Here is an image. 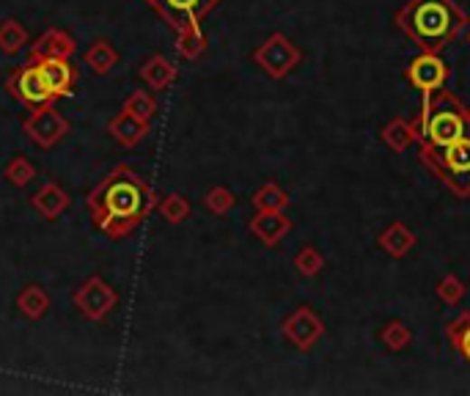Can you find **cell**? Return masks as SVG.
Masks as SVG:
<instances>
[{
    "mask_svg": "<svg viewBox=\"0 0 470 396\" xmlns=\"http://www.w3.org/2000/svg\"><path fill=\"white\" fill-rule=\"evenodd\" d=\"M446 339L462 355V361L470 363V311H462L456 319L446 325Z\"/></svg>",
    "mask_w": 470,
    "mask_h": 396,
    "instance_id": "22",
    "label": "cell"
},
{
    "mask_svg": "<svg viewBox=\"0 0 470 396\" xmlns=\"http://www.w3.org/2000/svg\"><path fill=\"white\" fill-rule=\"evenodd\" d=\"M292 229V221L284 212H270V210H256V215L248 221V231L261 240L267 248L278 245Z\"/></svg>",
    "mask_w": 470,
    "mask_h": 396,
    "instance_id": "13",
    "label": "cell"
},
{
    "mask_svg": "<svg viewBox=\"0 0 470 396\" xmlns=\"http://www.w3.org/2000/svg\"><path fill=\"white\" fill-rule=\"evenodd\" d=\"M72 198L58 182H44L33 195H31V207L44 218V221H55L61 218L66 210H70Z\"/></svg>",
    "mask_w": 470,
    "mask_h": 396,
    "instance_id": "15",
    "label": "cell"
},
{
    "mask_svg": "<svg viewBox=\"0 0 470 396\" xmlns=\"http://www.w3.org/2000/svg\"><path fill=\"white\" fill-rule=\"evenodd\" d=\"M78 52V42L72 33L63 28H47L31 47L28 61H44V58H72Z\"/></svg>",
    "mask_w": 470,
    "mask_h": 396,
    "instance_id": "12",
    "label": "cell"
},
{
    "mask_svg": "<svg viewBox=\"0 0 470 396\" xmlns=\"http://www.w3.org/2000/svg\"><path fill=\"white\" fill-rule=\"evenodd\" d=\"M382 344L390 350V353H401L410 342H413V334H410V327L405 322H399V319H390L385 327H382V334H380Z\"/></svg>",
    "mask_w": 470,
    "mask_h": 396,
    "instance_id": "26",
    "label": "cell"
},
{
    "mask_svg": "<svg viewBox=\"0 0 470 396\" xmlns=\"http://www.w3.org/2000/svg\"><path fill=\"white\" fill-rule=\"evenodd\" d=\"M6 91L14 102L25 105L28 110H36L42 105H50L55 102L50 86H47V78L42 72V63L39 61H25L23 66H17V70L6 78Z\"/></svg>",
    "mask_w": 470,
    "mask_h": 396,
    "instance_id": "5",
    "label": "cell"
},
{
    "mask_svg": "<svg viewBox=\"0 0 470 396\" xmlns=\"http://www.w3.org/2000/svg\"><path fill=\"white\" fill-rule=\"evenodd\" d=\"M253 207L256 210H270V212H284L289 207V195L278 184L267 182L253 193Z\"/></svg>",
    "mask_w": 470,
    "mask_h": 396,
    "instance_id": "24",
    "label": "cell"
},
{
    "mask_svg": "<svg viewBox=\"0 0 470 396\" xmlns=\"http://www.w3.org/2000/svg\"><path fill=\"white\" fill-rule=\"evenodd\" d=\"M17 308L20 314H25L28 319H42L50 311V295L39 287V284H28L20 295H17Z\"/></svg>",
    "mask_w": 470,
    "mask_h": 396,
    "instance_id": "21",
    "label": "cell"
},
{
    "mask_svg": "<svg viewBox=\"0 0 470 396\" xmlns=\"http://www.w3.org/2000/svg\"><path fill=\"white\" fill-rule=\"evenodd\" d=\"M42 63V72L47 78V86L52 91L55 99L61 97H70L75 83H78V66L72 63V58H44L39 61Z\"/></svg>",
    "mask_w": 470,
    "mask_h": 396,
    "instance_id": "14",
    "label": "cell"
},
{
    "mask_svg": "<svg viewBox=\"0 0 470 396\" xmlns=\"http://www.w3.org/2000/svg\"><path fill=\"white\" fill-rule=\"evenodd\" d=\"M408 80L413 89H418L424 94V99H429L435 91L446 89L448 80V66L443 63V58L437 52H421L418 58L410 61L408 66Z\"/></svg>",
    "mask_w": 470,
    "mask_h": 396,
    "instance_id": "10",
    "label": "cell"
},
{
    "mask_svg": "<svg viewBox=\"0 0 470 396\" xmlns=\"http://www.w3.org/2000/svg\"><path fill=\"white\" fill-rule=\"evenodd\" d=\"M138 78H141L152 91H163V89H168V86L176 83L179 70H176V66H174L165 55H152V58L141 66V70H138Z\"/></svg>",
    "mask_w": 470,
    "mask_h": 396,
    "instance_id": "17",
    "label": "cell"
},
{
    "mask_svg": "<svg viewBox=\"0 0 470 396\" xmlns=\"http://www.w3.org/2000/svg\"><path fill=\"white\" fill-rule=\"evenodd\" d=\"M437 297L446 303V306H456L462 297H465V284L456 278V276H446V278H440V284H437Z\"/></svg>",
    "mask_w": 470,
    "mask_h": 396,
    "instance_id": "32",
    "label": "cell"
},
{
    "mask_svg": "<svg viewBox=\"0 0 470 396\" xmlns=\"http://www.w3.org/2000/svg\"><path fill=\"white\" fill-rule=\"evenodd\" d=\"M176 50H179V55L187 58V61L201 58V55H204V50H207V36H204V31H201V28L179 31V33H176Z\"/></svg>",
    "mask_w": 470,
    "mask_h": 396,
    "instance_id": "25",
    "label": "cell"
},
{
    "mask_svg": "<svg viewBox=\"0 0 470 396\" xmlns=\"http://www.w3.org/2000/svg\"><path fill=\"white\" fill-rule=\"evenodd\" d=\"M221 0H146V6L155 9L174 33L187 31V28H201V20H204L210 12L218 9Z\"/></svg>",
    "mask_w": 470,
    "mask_h": 396,
    "instance_id": "8",
    "label": "cell"
},
{
    "mask_svg": "<svg viewBox=\"0 0 470 396\" xmlns=\"http://www.w3.org/2000/svg\"><path fill=\"white\" fill-rule=\"evenodd\" d=\"M4 176H6L9 184H14V187H25V184H31V182L36 179V165H33L28 157L20 155V157H14V160L6 165Z\"/></svg>",
    "mask_w": 470,
    "mask_h": 396,
    "instance_id": "29",
    "label": "cell"
},
{
    "mask_svg": "<svg viewBox=\"0 0 470 396\" xmlns=\"http://www.w3.org/2000/svg\"><path fill=\"white\" fill-rule=\"evenodd\" d=\"M396 28L410 36L421 52H443L470 25L456 0H408L393 17Z\"/></svg>",
    "mask_w": 470,
    "mask_h": 396,
    "instance_id": "2",
    "label": "cell"
},
{
    "mask_svg": "<svg viewBox=\"0 0 470 396\" xmlns=\"http://www.w3.org/2000/svg\"><path fill=\"white\" fill-rule=\"evenodd\" d=\"M23 132L28 141L39 149H52L58 146L66 136H70V118H66L52 102L31 110V116L23 121Z\"/></svg>",
    "mask_w": 470,
    "mask_h": 396,
    "instance_id": "7",
    "label": "cell"
},
{
    "mask_svg": "<svg viewBox=\"0 0 470 396\" xmlns=\"http://www.w3.org/2000/svg\"><path fill=\"white\" fill-rule=\"evenodd\" d=\"M380 138L388 144V149L405 152L410 144H416V127H413V121H405V118H390L380 129Z\"/></svg>",
    "mask_w": 470,
    "mask_h": 396,
    "instance_id": "20",
    "label": "cell"
},
{
    "mask_svg": "<svg viewBox=\"0 0 470 396\" xmlns=\"http://www.w3.org/2000/svg\"><path fill=\"white\" fill-rule=\"evenodd\" d=\"M281 334H284V339H287L292 347H297V350L306 353V350H311V347L322 339L324 325H322V319L314 314V308L300 306L297 311H292V314L284 319Z\"/></svg>",
    "mask_w": 470,
    "mask_h": 396,
    "instance_id": "11",
    "label": "cell"
},
{
    "mask_svg": "<svg viewBox=\"0 0 470 396\" xmlns=\"http://www.w3.org/2000/svg\"><path fill=\"white\" fill-rule=\"evenodd\" d=\"M118 63V52L108 39H94L86 50V66L94 75H108L116 70Z\"/></svg>",
    "mask_w": 470,
    "mask_h": 396,
    "instance_id": "19",
    "label": "cell"
},
{
    "mask_svg": "<svg viewBox=\"0 0 470 396\" xmlns=\"http://www.w3.org/2000/svg\"><path fill=\"white\" fill-rule=\"evenodd\" d=\"M295 268L300 270V276L314 278L316 273H322V268H324V259H322V253H319L314 245H303V248L295 253Z\"/></svg>",
    "mask_w": 470,
    "mask_h": 396,
    "instance_id": "30",
    "label": "cell"
},
{
    "mask_svg": "<svg viewBox=\"0 0 470 396\" xmlns=\"http://www.w3.org/2000/svg\"><path fill=\"white\" fill-rule=\"evenodd\" d=\"M377 242H380V248L385 250V253H390L393 259H401V256H408L410 250H413V245H416V234L405 226V223H390L380 237H377Z\"/></svg>",
    "mask_w": 470,
    "mask_h": 396,
    "instance_id": "18",
    "label": "cell"
},
{
    "mask_svg": "<svg viewBox=\"0 0 470 396\" xmlns=\"http://www.w3.org/2000/svg\"><path fill=\"white\" fill-rule=\"evenodd\" d=\"M121 110H127V113L138 116V118H144V121L152 124L155 113H157V102H155V97H152L149 91L138 89V91H132V94L124 99V108H121Z\"/></svg>",
    "mask_w": 470,
    "mask_h": 396,
    "instance_id": "27",
    "label": "cell"
},
{
    "mask_svg": "<svg viewBox=\"0 0 470 396\" xmlns=\"http://www.w3.org/2000/svg\"><path fill=\"white\" fill-rule=\"evenodd\" d=\"M413 127L418 146L443 149L462 138H470V108L451 91L440 89L429 99H424L421 113L413 118Z\"/></svg>",
    "mask_w": 470,
    "mask_h": 396,
    "instance_id": "3",
    "label": "cell"
},
{
    "mask_svg": "<svg viewBox=\"0 0 470 396\" xmlns=\"http://www.w3.org/2000/svg\"><path fill=\"white\" fill-rule=\"evenodd\" d=\"M157 210H160V215L168 221V223H182L187 215H190V202L184 195H179V193H171V195H165V198H160V204H157Z\"/></svg>",
    "mask_w": 470,
    "mask_h": 396,
    "instance_id": "28",
    "label": "cell"
},
{
    "mask_svg": "<svg viewBox=\"0 0 470 396\" xmlns=\"http://www.w3.org/2000/svg\"><path fill=\"white\" fill-rule=\"evenodd\" d=\"M467 44H470V31H467Z\"/></svg>",
    "mask_w": 470,
    "mask_h": 396,
    "instance_id": "33",
    "label": "cell"
},
{
    "mask_svg": "<svg viewBox=\"0 0 470 396\" xmlns=\"http://www.w3.org/2000/svg\"><path fill=\"white\" fill-rule=\"evenodd\" d=\"M108 132L113 136V141L124 149H132V146H138L146 136H149V121L138 118V116H132L127 110L116 113L110 121H108Z\"/></svg>",
    "mask_w": 470,
    "mask_h": 396,
    "instance_id": "16",
    "label": "cell"
},
{
    "mask_svg": "<svg viewBox=\"0 0 470 396\" xmlns=\"http://www.w3.org/2000/svg\"><path fill=\"white\" fill-rule=\"evenodd\" d=\"M300 61H303V50L295 47L284 33H273L253 50V63L273 80H284L287 75H292L300 66Z\"/></svg>",
    "mask_w": 470,
    "mask_h": 396,
    "instance_id": "6",
    "label": "cell"
},
{
    "mask_svg": "<svg viewBox=\"0 0 470 396\" xmlns=\"http://www.w3.org/2000/svg\"><path fill=\"white\" fill-rule=\"evenodd\" d=\"M75 308L91 319V322H102L116 306H118V292L102 278V276H91L89 281H83L75 295H72Z\"/></svg>",
    "mask_w": 470,
    "mask_h": 396,
    "instance_id": "9",
    "label": "cell"
},
{
    "mask_svg": "<svg viewBox=\"0 0 470 396\" xmlns=\"http://www.w3.org/2000/svg\"><path fill=\"white\" fill-rule=\"evenodd\" d=\"M418 157L454 195H470V138H462L443 149L418 146Z\"/></svg>",
    "mask_w": 470,
    "mask_h": 396,
    "instance_id": "4",
    "label": "cell"
},
{
    "mask_svg": "<svg viewBox=\"0 0 470 396\" xmlns=\"http://www.w3.org/2000/svg\"><path fill=\"white\" fill-rule=\"evenodd\" d=\"M204 207L212 212V215H226L231 207H234V193L229 187H212L207 195H204Z\"/></svg>",
    "mask_w": 470,
    "mask_h": 396,
    "instance_id": "31",
    "label": "cell"
},
{
    "mask_svg": "<svg viewBox=\"0 0 470 396\" xmlns=\"http://www.w3.org/2000/svg\"><path fill=\"white\" fill-rule=\"evenodd\" d=\"M28 44V31L20 20L6 17L0 23V52L4 55H17Z\"/></svg>",
    "mask_w": 470,
    "mask_h": 396,
    "instance_id": "23",
    "label": "cell"
},
{
    "mask_svg": "<svg viewBox=\"0 0 470 396\" xmlns=\"http://www.w3.org/2000/svg\"><path fill=\"white\" fill-rule=\"evenodd\" d=\"M160 204L155 187L129 165H116L86 198L89 215L110 240H124L136 231Z\"/></svg>",
    "mask_w": 470,
    "mask_h": 396,
    "instance_id": "1",
    "label": "cell"
}]
</instances>
